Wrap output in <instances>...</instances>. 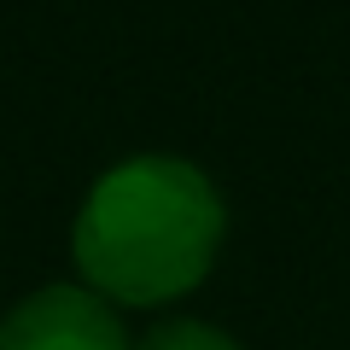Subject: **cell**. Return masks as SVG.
Masks as SVG:
<instances>
[{"label": "cell", "instance_id": "obj_1", "mask_svg": "<svg viewBox=\"0 0 350 350\" xmlns=\"http://www.w3.org/2000/svg\"><path fill=\"white\" fill-rule=\"evenodd\" d=\"M222 199L187 158H129L76 211V269L105 304H170L193 292L222 245Z\"/></svg>", "mask_w": 350, "mask_h": 350}, {"label": "cell", "instance_id": "obj_2", "mask_svg": "<svg viewBox=\"0 0 350 350\" xmlns=\"http://www.w3.org/2000/svg\"><path fill=\"white\" fill-rule=\"evenodd\" d=\"M0 350H129V333L88 286H41L6 310Z\"/></svg>", "mask_w": 350, "mask_h": 350}, {"label": "cell", "instance_id": "obj_3", "mask_svg": "<svg viewBox=\"0 0 350 350\" xmlns=\"http://www.w3.org/2000/svg\"><path fill=\"white\" fill-rule=\"evenodd\" d=\"M135 350H239L222 327H204V321H163L140 338Z\"/></svg>", "mask_w": 350, "mask_h": 350}]
</instances>
